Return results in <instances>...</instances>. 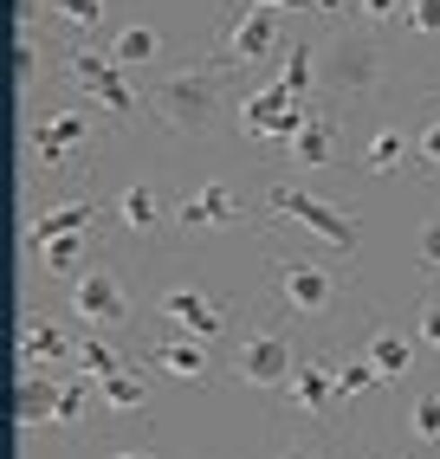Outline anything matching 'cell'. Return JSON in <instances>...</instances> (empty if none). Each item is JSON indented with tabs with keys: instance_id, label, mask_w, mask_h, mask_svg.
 <instances>
[{
	"instance_id": "25",
	"label": "cell",
	"mask_w": 440,
	"mask_h": 459,
	"mask_svg": "<svg viewBox=\"0 0 440 459\" xmlns=\"http://www.w3.org/2000/svg\"><path fill=\"white\" fill-rule=\"evenodd\" d=\"M272 78L292 91V98H318V39H292L286 52H278V65H272Z\"/></svg>"
},
{
	"instance_id": "38",
	"label": "cell",
	"mask_w": 440,
	"mask_h": 459,
	"mask_svg": "<svg viewBox=\"0 0 440 459\" xmlns=\"http://www.w3.org/2000/svg\"><path fill=\"white\" fill-rule=\"evenodd\" d=\"M260 7H278V13H304L311 0H260Z\"/></svg>"
},
{
	"instance_id": "20",
	"label": "cell",
	"mask_w": 440,
	"mask_h": 459,
	"mask_svg": "<svg viewBox=\"0 0 440 459\" xmlns=\"http://www.w3.org/2000/svg\"><path fill=\"white\" fill-rule=\"evenodd\" d=\"M401 440L421 446V453H440V376L415 382V394L401 408Z\"/></svg>"
},
{
	"instance_id": "17",
	"label": "cell",
	"mask_w": 440,
	"mask_h": 459,
	"mask_svg": "<svg viewBox=\"0 0 440 459\" xmlns=\"http://www.w3.org/2000/svg\"><path fill=\"white\" fill-rule=\"evenodd\" d=\"M143 362H155L175 382H214V343L207 336H188V330H155L143 343Z\"/></svg>"
},
{
	"instance_id": "19",
	"label": "cell",
	"mask_w": 440,
	"mask_h": 459,
	"mask_svg": "<svg viewBox=\"0 0 440 459\" xmlns=\"http://www.w3.org/2000/svg\"><path fill=\"white\" fill-rule=\"evenodd\" d=\"M13 350H20V369H52V362H72L78 336H66L46 311H20V330H13Z\"/></svg>"
},
{
	"instance_id": "37",
	"label": "cell",
	"mask_w": 440,
	"mask_h": 459,
	"mask_svg": "<svg viewBox=\"0 0 440 459\" xmlns=\"http://www.w3.org/2000/svg\"><path fill=\"white\" fill-rule=\"evenodd\" d=\"M104 459H155V446H123L117 440V446H104Z\"/></svg>"
},
{
	"instance_id": "14",
	"label": "cell",
	"mask_w": 440,
	"mask_h": 459,
	"mask_svg": "<svg viewBox=\"0 0 440 459\" xmlns=\"http://www.w3.org/2000/svg\"><path fill=\"white\" fill-rule=\"evenodd\" d=\"M337 162H343V117L330 104H311V124L292 136V149L278 156V169L298 175V181H311V175H330Z\"/></svg>"
},
{
	"instance_id": "4",
	"label": "cell",
	"mask_w": 440,
	"mask_h": 459,
	"mask_svg": "<svg viewBox=\"0 0 440 459\" xmlns=\"http://www.w3.org/2000/svg\"><path fill=\"white\" fill-rule=\"evenodd\" d=\"M260 213L266 221H286L298 239H311L318 253L356 265V247H363V213H343L337 201H324L318 188H304L298 175H266L260 181Z\"/></svg>"
},
{
	"instance_id": "18",
	"label": "cell",
	"mask_w": 440,
	"mask_h": 459,
	"mask_svg": "<svg viewBox=\"0 0 440 459\" xmlns=\"http://www.w3.org/2000/svg\"><path fill=\"white\" fill-rule=\"evenodd\" d=\"M110 221V207H98L91 195H58L46 207L26 213V247H40V239H58V233H98Z\"/></svg>"
},
{
	"instance_id": "31",
	"label": "cell",
	"mask_w": 440,
	"mask_h": 459,
	"mask_svg": "<svg viewBox=\"0 0 440 459\" xmlns=\"http://www.w3.org/2000/svg\"><path fill=\"white\" fill-rule=\"evenodd\" d=\"M343 446V434H272V446H266V459H350V453H337Z\"/></svg>"
},
{
	"instance_id": "28",
	"label": "cell",
	"mask_w": 440,
	"mask_h": 459,
	"mask_svg": "<svg viewBox=\"0 0 440 459\" xmlns=\"http://www.w3.org/2000/svg\"><path fill=\"white\" fill-rule=\"evenodd\" d=\"M46 33H26V26H13V84L33 98V91L46 84Z\"/></svg>"
},
{
	"instance_id": "33",
	"label": "cell",
	"mask_w": 440,
	"mask_h": 459,
	"mask_svg": "<svg viewBox=\"0 0 440 459\" xmlns=\"http://www.w3.org/2000/svg\"><path fill=\"white\" fill-rule=\"evenodd\" d=\"M415 343H421V356H440V279L415 298Z\"/></svg>"
},
{
	"instance_id": "30",
	"label": "cell",
	"mask_w": 440,
	"mask_h": 459,
	"mask_svg": "<svg viewBox=\"0 0 440 459\" xmlns=\"http://www.w3.org/2000/svg\"><path fill=\"white\" fill-rule=\"evenodd\" d=\"M415 175L427 181H440V91L427 98V110H421V124H415Z\"/></svg>"
},
{
	"instance_id": "24",
	"label": "cell",
	"mask_w": 440,
	"mask_h": 459,
	"mask_svg": "<svg viewBox=\"0 0 440 459\" xmlns=\"http://www.w3.org/2000/svg\"><path fill=\"white\" fill-rule=\"evenodd\" d=\"M52 408H58V382L46 369H20V382H13V420L20 427H46Z\"/></svg>"
},
{
	"instance_id": "21",
	"label": "cell",
	"mask_w": 440,
	"mask_h": 459,
	"mask_svg": "<svg viewBox=\"0 0 440 459\" xmlns=\"http://www.w3.org/2000/svg\"><path fill=\"white\" fill-rule=\"evenodd\" d=\"M104 52L117 58L123 72L149 78V72H155V58H163V33H155V26H143V20H130V26H117V33L104 39Z\"/></svg>"
},
{
	"instance_id": "11",
	"label": "cell",
	"mask_w": 440,
	"mask_h": 459,
	"mask_svg": "<svg viewBox=\"0 0 440 459\" xmlns=\"http://www.w3.org/2000/svg\"><path fill=\"white\" fill-rule=\"evenodd\" d=\"M207 52H220L233 72H260L266 58H278L286 52V26H278V7H260V0H227L220 7V33H214V46Z\"/></svg>"
},
{
	"instance_id": "2",
	"label": "cell",
	"mask_w": 440,
	"mask_h": 459,
	"mask_svg": "<svg viewBox=\"0 0 440 459\" xmlns=\"http://www.w3.org/2000/svg\"><path fill=\"white\" fill-rule=\"evenodd\" d=\"M401 78H408V58L395 33H369V26L343 20L318 39V104H330L343 124L356 110H375ZM408 91H415V78H408Z\"/></svg>"
},
{
	"instance_id": "35",
	"label": "cell",
	"mask_w": 440,
	"mask_h": 459,
	"mask_svg": "<svg viewBox=\"0 0 440 459\" xmlns=\"http://www.w3.org/2000/svg\"><path fill=\"white\" fill-rule=\"evenodd\" d=\"M415 259H421L427 279H440V207L421 213V227H415Z\"/></svg>"
},
{
	"instance_id": "16",
	"label": "cell",
	"mask_w": 440,
	"mask_h": 459,
	"mask_svg": "<svg viewBox=\"0 0 440 459\" xmlns=\"http://www.w3.org/2000/svg\"><path fill=\"white\" fill-rule=\"evenodd\" d=\"M369 362H375V376L389 382H408L415 376V362H421V343H415V324H395V317H369L363 324V343H356Z\"/></svg>"
},
{
	"instance_id": "7",
	"label": "cell",
	"mask_w": 440,
	"mask_h": 459,
	"mask_svg": "<svg viewBox=\"0 0 440 459\" xmlns=\"http://www.w3.org/2000/svg\"><path fill=\"white\" fill-rule=\"evenodd\" d=\"M292 414V434H343L350 427V394L337 388V350H304L292 382L272 394V420Z\"/></svg>"
},
{
	"instance_id": "26",
	"label": "cell",
	"mask_w": 440,
	"mask_h": 459,
	"mask_svg": "<svg viewBox=\"0 0 440 459\" xmlns=\"http://www.w3.org/2000/svg\"><path fill=\"white\" fill-rule=\"evenodd\" d=\"M72 369H78V376H91V382H104V376H117V369H130V356H123L117 336L84 330V336H78V350H72Z\"/></svg>"
},
{
	"instance_id": "10",
	"label": "cell",
	"mask_w": 440,
	"mask_h": 459,
	"mask_svg": "<svg viewBox=\"0 0 440 459\" xmlns=\"http://www.w3.org/2000/svg\"><path fill=\"white\" fill-rule=\"evenodd\" d=\"M110 227L130 239V247H143V253H163V247H175V207H169V188L155 175H130L123 188H110Z\"/></svg>"
},
{
	"instance_id": "29",
	"label": "cell",
	"mask_w": 440,
	"mask_h": 459,
	"mask_svg": "<svg viewBox=\"0 0 440 459\" xmlns=\"http://www.w3.org/2000/svg\"><path fill=\"white\" fill-rule=\"evenodd\" d=\"M91 414H98V382L72 369V382H58V408H52V427H84Z\"/></svg>"
},
{
	"instance_id": "3",
	"label": "cell",
	"mask_w": 440,
	"mask_h": 459,
	"mask_svg": "<svg viewBox=\"0 0 440 459\" xmlns=\"http://www.w3.org/2000/svg\"><path fill=\"white\" fill-rule=\"evenodd\" d=\"M104 130H117V124H110L98 104L33 110V117H26V136H20L26 181H40V188H72V181H91L98 149H104Z\"/></svg>"
},
{
	"instance_id": "22",
	"label": "cell",
	"mask_w": 440,
	"mask_h": 459,
	"mask_svg": "<svg viewBox=\"0 0 440 459\" xmlns=\"http://www.w3.org/2000/svg\"><path fill=\"white\" fill-rule=\"evenodd\" d=\"M91 239H98V233H58V239H40V247H26V253L40 259V272H46V279L72 285L78 272L91 265Z\"/></svg>"
},
{
	"instance_id": "34",
	"label": "cell",
	"mask_w": 440,
	"mask_h": 459,
	"mask_svg": "<svg viewBox=\"0 0 440 459\" xmlns=\"http://www.w3.org/2000/svg\"><path fill=\"white\" fill-rule=\"evenodd\" d=\"M356 26H369V33H401V20H408V0H356L350 7Z\"/></svg>"
},
{
	"instance_id": "1",
	"label": "cell",
	"mask_w": 440,
	"mask_h": 459,
	"mask_svg": "<svg viewBox=\"0 0 440 459\" xmlns=\"http://www.w3.org/2000/svg\"><path fill=\"white\" fill-rule=\"evenodd\" d=\"M240 78L220 52H201L188 65L149 72L143 78V117L181 143H220L240 136Z\"/></svg>"
},
{
	"instance_id": "15",
	"label": "cell",
	"mask_w": 440,
	"mask_h": 459,
	"mask_svg": "<svg viewBox=\"0 0 440 459\" xmlns=\"http://www.w3.org/2000/svg\"><path fill=\"white\" fill-rule=\"evenodd\" d=\"M401 169H415V130H408L401 117L375 110L369 130H363V143H356V175L389 181V175H401Z\"/></svg>"
},
{
	"instance_id": "36",
	"label": "cell",
	"mask_w": 440,
	"mask_h": 459,
	"mask_svg": "<svg viewBox=\"0 0 440 459\" xmlns=\"http://www.w3.org/2000/svg\"><path fill=\"white\" fill-rule=\"evenodd\" d=\"M350 459H440V453H421V446H375V453H350Z\"/></svg>"
},
{
	"instance_id": "32",
	"label": "cell",
	"mask_w": 440,
	"mask_h": 459,
	"mask_svg": "<svg viewBox=\"0 0 440 459\" xmlns=\"http://www.w3.org/2000/svg\"><path fill=\"white\" fill-rule=\"evenodd\" d=\"M337 388L350 394V408H356L363 394H375V388H383V376H375V362H369L363 350H350V356H337Z\"/></svg>"
},
{
	"instance_id": "6",
	"label": "cell",
	"mask_w": 440,
	"mask_h": 459,
	"mask_svg": "<svg viewBox=\"0 0 440 459\" xmlns=\"http://www.w3.org/2000/svg\"><path fill=\"white\" fill-rule=\"evenodd\" d=\"M266 298L292 324H324L350 298V272H337L330 253H266Z\"/></svg>"
},
{
	"instance_id": "8",
	"label": "cell",
	"mask_w": 440,
	"mask_h": 459,
	"mask_svg": "<svg viewBox=\"0 0 440 459\" xmlns=\"http://www.w3.org/2000/svg\"><path fill=\"white\" fill-rule=\"evenodd\" d=\"M58 72H66V84L78 91L84 104H98L110 124H130V117H143V84H130V72H123L98 39H66Z\"/></svg>"
},
{
	"instance_id": "5",
	"label": "cell",
	"mask_w": 440,
	"mask_h": 459,
	"mask_svg": "<svg viewBox=\"0 0 440 459\" xmlns=\"http://www.w3.org/2000/svg\"><path fill=\"white\" fill-rule=\"evenodd\" d=\"M298 330H292V317L278 311V304L266 298L260 311H246L240 324H233V356H227V382L233 388H246V394H272L292 382V369H298Z\"/></svg>"
},
{
	"instance_id": "9",
	"label": "cell",
	"mask_w": 440,
	"mask_h": 459,
	"mask_svg": "<svg viewBox=\"0 0 440 459\" xmlns=\"http://www.w3.org/2000/svg\"><path fill=\"white\" fill-rule=\"evenodd\" d=\"M246 221H253V201L227 175H207V181L175 195V247H207L220 233H240Z\"/></svg>"
},
{
	"instance_id": "27",
	"label": "cell",
	"mask_w": 440,
	"mask_h": 459,
	"mask_svg": "<svg viewBox=\"0 0 440 459\" xmlns=\"http://www.w3.org/2000/svg\"><path fill=\"white\" fill-rule=\"evenodd\" d=\"M104 7L110 0H46V20L66 39H91V33H104Z\"/></svg>"
},
{
	"instance_id": "13",
	"label": "cell",
	"mask_w": 440,
	"mask_h": 459,
	"mask_svg": "<svg viewBox=\"0 0 440 459\" xmlns=\"http://www.w3.org/2000/svg\"><path fill=\"white\" fill-rule=\"evenodd\" d=\"M155 324L163 330H188V336H207V343H220V336H233V311L220 304L207 285L195 279H169V285H155Z\"/></svg>"
},
{
	"instance_id": "23",
	"label": "cell",
	"mask_w": 440,
	"mask_h": 459,
	"mask_svg": "<svg viewBox=\"0 0 440 459\" xmlns=\"http://www.w3.org/2000/svg\"><path fill=\"white\" fill-rule=\"evenodd\" d=\"M98 408L117 414V420H149V388H143V376H136V362L98 382Z\"/></svg>"
},
{
	"instance_id": "12",
	"label": "cell",
	"mask_w": 440,
	"mask_h": 459,
	"mask_svg": "<svg viewBox=\"0 0 440 459\" xmlns=\"http://www.w3.org/2000/svg\"><path fill=\"white\" fill-rule=\"evenodd\" d=\"M66 304H72V317L84 330H98V336H123L136 324V298H130V285H123V272L110 259H91L66 285Z\"/></svg>"
}]
</instances>
